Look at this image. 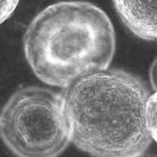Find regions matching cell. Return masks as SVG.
Segmentation results:
<instances>
[{
  "label": "cell",
  "instance_id": "1",
  "mask_svg": "<svg viewBox=\"0 0 157 157\" xmlns=\"http://www.w3.org/2000/svg\"><path fill=\"white\" fill-rule=\"evenodd\" d=\"M61 92L71 143L92 157H136L153 139L145 84L121 69H105L75 80Z\"/></svg>",
  "mask_w": 157,
  "mask_h": 157
},
{
  "label": "cell",
  "instance_id": "2",
  "mask_svg": "<svg viewBox=\"0 0 157 157\" xmlns=\"http://www.w3.org/2000/svg\"><path fill=\"white\" fill-rule=\"evenodd\" d=\"M24 52L37 78L66 88L79 77L109 68L116 34L102 9L85 1H62L39 13L24 35Z\"/></svg>",
  "mask_w": 157,
  "mask_h": 157
},
{
  "label": "cell",
  "instance_id": "3",
  "mask_svg": "<svg viewBox=\"0 0 157 157\" xmlns=\"http://www.w3.org/2000/svg\"><path fill=\"white\" fill-rule=\"evenodd\" d=\"M0 139L15 157H59L71 143L61 93L26 86L0 110Z\"/></svg>",
  "mask_w": 157,
  "mask_h": 157
},
{
  "label": "cell",
  "instance_id": "4",
  "mask_svg": "<svg viewBox=\"0 0 157 157\" xmlns=\"http://www.w3.org/2000/svg\"><path fill=\"white\" fill-rule=\"evenodd\" d=\"M118 15L131 33L157 40V0H112Z\"/></svg>",
  "mask_w": 157,
  "mask_h": 157
},
{
  "label": "cell",
  "instance_id": "5",
  "mask_svg": "<svg viewBox=\"0 0 157 157\" xmlns=\"http://www.w3.org/2000/svg\"><path fill=\"white\" fill-rule=\"evenodd\" d=\"M146 117L150 135L157 144V91H155L148 99Z\"/></svg>",
  "mask_w": 157,
  "mask_h": 157
},
{
  "label": "cell",
  "instance_id": "6",
  "mask_svg": "<svg viewBox=\"0 0 157 157\" xmlns=\"http://www.w3.org/2000/svg\"><path fill=\"white\" fill-rule=\"evenodd\" d=\"M20 0H0V25L15 11Z\"/></svg>",
  "mask_w": 157,
  "mask_h": 157
},
{
  "label": "cell",
  "instance_id": "7",
  "mask_svg": "<svg viewBox=\"0 0 157 157\" xmlns=\"http://www.w3.org/2000/svg\"><path fill=\"white\" fill-rule=\"evenodd\" d=\"M149 77L152 88L154 89V91H157V58L151 65L149 70Z\"/></svg>",
  "mask_w": 157,
  "mask_h": 157
},
{
  "label": "cell",
  "instance_id": "8",
  "mask_svg": "<svg viewBox=\"0 0 157 157\" xmlns=\"http://www.w3.org/2000/svg\"><path fill=\"white\" fill-rule=\"evenodd\" d=\"M136 157H157V155H149V154H142L140 155H137Z\"/></svg>",
  "mask_w": 157,
  "mask_h": 157
}]
</instances>
